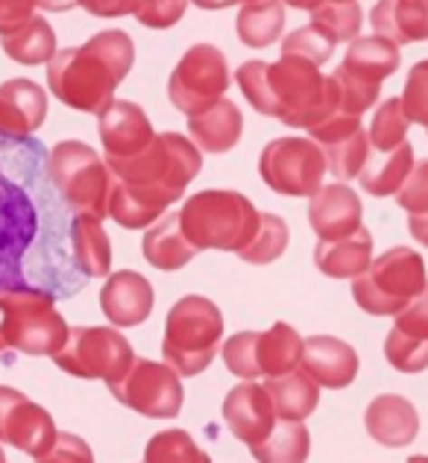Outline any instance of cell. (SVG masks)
Segmentation results:
<instances>
[{
  "label": "cell",
  "instance_id": "obj_1",
  "mask_svg": "<svg viewBox=\"0 0 428 463\" xmlns=\"http://www.w3.org/2000/svg\"><path fill=\"white\" fill-rule=\"evenodd\" d=\"M73 212L39 138L0 141V290L33 288L73 299L89 285L71 241Z\"/></svg>",
  "mask_w": 428,
  "mask_h": 463
},
{
  "label": "cell",
  "instance_id": "obj_2",
  "mask_svg": "<svg viewBox=\"0 0 428 463\" xmlns=\"http://www.w3.org/2000/svg\"><path fill=\"white\" fill-rule=\"evenodd\" d=\"M235 80L255 112L282 120L288 127L311 129L340 112L335 77H323L320 65L302 56L282 53L273 65L247 62L238 68Z\"/></svg>",
  "mask_w": 428,
  "mask_h": 463
},
{
  "label": "cell",
  "instance_id": "obj_3",
  "mask_svg": "<svg viewBox=\"0 0 428 463\" xmlns=\"http://www.w3.org/2000/svg\"><path fill=\"white\" fill-rule=\"evenodd\" d=\"M136 62V44L124 30H103L82 47L56 51L47 65V85L56 100L77 112H100Z\"/></svg>",
  "mask_w": 428,
  "mask_h": 463
},
{
  "label": "cell",
  "instance_id": "obj_4",
  "mask_svg": "<svg viewBox=\"0 0 428 463\" xmlns=\"http://www.w3.org/2000/svg\"><path fill=\"white\" fill-rule=\"evenodd\" d=\"M182 229L203 250L241 252L255 238L262 214L238 191H200L182 205Z\"/></svg>",
  "mask_w": 428,
  "mask_h": 463
},
{
  "label": "cell",
  "instance_id": "obj_5",
  "mask_svg": "<svg viewBox=\"0 0 428 463\" xmlns=\"http://www.w3.org/2000/svg\"><path fill=\"white\" fill-rule=\"evenodd\" d=\"M68 332L51 294L33 288L0 290V337L6 349L53 358L65 346Z\"/></svg>",
  "mask_w": 428,
  "mask_h": 463
},
{
  "label": "cell",
  "instance_id": "obj_6",
  "mask_svg": "<svg viewBox=\"0 0 428 463\" xmlns=\"http://www.w3.org/2000/svg\"><path fill=\"white\" fill-rule=\"evenodd\" d=\"M106 165L120 182L174 191L182 197V191L200 176L203 156L197 144H191L185 136L162 132V136H153V141L136 156H106Z\"/></svg>",
  "mask_w": 428,
  "mask_h": 463
},
{
  "label": "cell",
  "instance_id": "obj_7",
  "mask_svg": "<svg viewBox=\"0 0 428 463\" xmlns=\"http://www.w3.org/2000/svg\"><path fill=\"white\" fill-rule=\"evenodd\" d=\"M224 337V317L205 297L179 299L167 314L162 355L179 375H200L217 355Z\"/></svg>",
  "mask_w": 428,
  "mask_h": 463
},
{
  "label": "cell",
  "instance_id": "obj_8",
  "mask_svg": "<svg viewBox=\"0 0 428 463\" xmlns=\"http://www.w3.org/2000/svg\"><path fill=\"white\" fill-rule=\"evenodd\" d=\"M425 285L428 279L423 255L408 247H394L385 255H378L376 261H370V267L361 276H356L352 297L366 314L396 317L423 294Z\"/></svg>",
  "mask_w": 428,
  "mask_h": 463
},
{
  "label": "cell",
  "instance_id": "obj_9",
  "mask_svg": "<svg viewBox=\"0 0 428 463\" xmlns=\"http://www.w3.org/2000/svg\"><path fill=\"white\" fill-rule=\"evenodd\" d=\"M51 176L73 214L103 221L109 217L112 170L82 141H59L51 150Z\"/></svg>",
  "mask_w": 428,
  "mask_h": 463
},
{
  "label": "cell",
  "instance_id": "obj_10",
  "mask_svg": "<svg viewBox=\"0 0 428 463\" xmlns=\"http://www.w3.org/2000/svg\"><path fill=\"white\" fill-rule=\"evenodd\" d=\"M56 367L77 379H120L136 361L129 340L109 326H77L68 332L65 346L53 355Z\"/></svg>",
  "mask_w": 428,
  "mask_h": 463
},
{
  "label": "cell",
  "instance_id": "obj_11",
  "mask_svg": "<svg viewBox=\"0 0 428 463\" xmlns=\"http://www.w3.org/2000/svg\"><path fill=\"white\" fill-rule=\"evenodd\" d=\"M326 170V153L314 138H276L259 158L267 188L285 197H311L323 188Z\"/></svg>",
  "mask_w": 428,
  "mask_h": 463
},
{
  "label": "cell",
  "instance_id": "obj_12",
  "mask_svg": "<svg viewBox=\"0 0 428 463\" xmlns=\"http://www.w3.org/2000/svg\"><path fill=\"white\" fill-rule=\"evenodd\" d=\"M120 405L144 413L150 420H174L182 411V382L170 364L136 358L115 382H106Z\"/></svg>",
  "mask_w": 428,
  "mask_h": 463
},
{
  "label": "cell",
  "instance_id": "obj_13",
  "mask_svg": "<svg viewBox=\"0 0 428 463\" xmlns=\"http://www.w3.org/2000/svg\"><path fill=\"white\" fill-rule=\"evenodd\" d=\"M229 65L226 56L212 44H194L191 51L182 56V62L170 74L167 97L179 112L200 115L203 109L217 103L229 89Z\"/></svg>",
  "mask_w": 428,
  "mask_h": 463
},
{
  "label": "cell",
  "instance_id": "obj_14",
  "mask_svg": "<svg viewBox=\"0 0 428 463\" xmlns=\"http://www.w3.org/2000/svg\"><path fill=\"white\" fill-rule=\"evenodd\" d=\"M53 417L18 390L0 387V443H9L35 460H44L56 443Z\"/></svg>",
  "mask_w": 428,
  "mask_h": 463
},
{
  "label": "cell",
  "instance_id": "obj_15",
  "mask_svg": "<svg viewBox=\"0 0 428 463\" xmlns=\"http://www.w3.org/2000/svg\"><path fill=\"white\" fill-rule=\"evenodd\" d=\"M309 136L323 147L328 174H335L340 182H349L361 174L370 156V136L361 127V115L335 112L323 124L311 127Z\"/></svg>",
  "mask_w": 428,
  "mask_h": 463
},
{
  "label": "cell",
  "instance_id": "obj_16",
  "mask_svg": "<svg viewBox=\"0 0 428 463\" xmlns=\"http://www.w3.org/2000/svg\"><path fill=\"white\" fill-rule=\"evenodd\" d=\"M385 358L399 373L428 370V285L408 308L396 314L385 340Z\"/></svg>",
  "mask_w": 428,
  "mask_h": 463
},
{
  "label": "cell",
  "instance_id": "obj_17",
  "mask_svg": "<svg viewBox=\"0 0 428 463\" xmlns=\"http://www.w3.org/2000/svg\"><path fill=\"white\" fill-rule=\"evenodd\" d=\"M224 420L229 425V431L238 437L241 443L259 446L276 425V408L273 399L267 393L264 384L243 382L238 387L229 390V396L224 399Z\"/></svg>",
  "mask_w": 428,
  "mask_h": 463
},
{
  "label": "cell",
  "instance_id": "obj_18",
  "mask_svg": "<svg viewBox=\"0 0 428 463\" xmlns=\"http://www.w3.org/2000/svg\"><path fill=\"white\" fill-rule=\"evenodd\" d=\"M97 129L106 147V156H136L153 141V127L144 109L129 100H112L97 112Z\"/></svg>",
  "mask_w": 428,
  "mask_h": 463
},
{
  "label": "cell",
  "instance_id": "obj_19",
  "mask_svg": "<svg viewBox=\"0 0 428 463\" xmlns=\"http://www.w3.org/2000/svg\"><path fill=\"white\" fill-rule=\"evenodd\" d=\"M47 94L33 80H9L0 85V141L27 138L44 124Z\"/></svg>",
  "mask_w": 428,
  "mask_h": 463
},
{
  "label": "cell",
  "instance_id": "obj_20",
  "mask_svg": "<svg viewBox=\"0 0 428 463\" xmlns=\"http://www.w3.org/2000/svg\"><path fill=\"white\" fill-rule=\"evenodd\" d=\"M100 308L118 328L141 326L153 311V288L136 270H118L100 290Z\"/></svg>",
  "mask_w": 428,
  "mask_h": 463
},
{
  "label": "cell",
  "instance_id": "obj_21",
  "mask_svg": "<svg viewBox=\"0 0 428 463\" xmlns=\"http://www.w3.org/2000/svg\"><path fill=\"white\" fill-rule=\"evenodd\" d=\"M179 200V194L132 185V182H112V194H109V217L124 229H144L156 223L170 205Z\"/></svg>",
  "mask_w": 428,
  "mask_h": 463
},
{
  "label": "cell",
  "instance_id": "obj_22",
  "mask_svg": "<svg viewBox=\"0 0 428 463\" xmlns=\"http://www.w3.org/2000/svg\"><path fill=\"white\" fill-rule=\"evenodd\" d=\"M302 367L314 375L320 387H349L358 375V352L352 349L347 340L317 335L305 340L302 349Z\"/></svg>",
  "mask_w": 428,
  "mask_h": 463
},
{
  "label": "cell",
  "instance_id": "obj_23",
  "mask_svg": "<svg viewBox=\"0 0 428 463\" xmlns=\"http://www.w3.org/2000/svg\"><path fill=\"white\" fill-rule=\"evenodd\" d=\"M366 434L387 449H405L420 431V413L405 396H376L364 413Z\"/></svg>",
  "mask_w": 428,
  "mask_h": 463
},
{
  "label": "cell",
  "instance_id": "obj_24",
  "mask_svg": "<svg viewBox=\"0 0 428 463\" xmlns=\"http://www.w3.org/2000/svg\"><path fill=\"white\" fill-rule=\"evenodd\" d=\"M361 200L358 194L347 185H326L317 194H311L309 205V223L323 241L344 238L361 229Z\"/></svg>",
  "mask_w": 428,
  "mask_h": 463
},
{
  "label": "cell",
  "instance_id": "obj_25",
  "mask_svg": "<svg viewBox=\"0 0 428 463\" xmlns=\"http://www.w3.org/2000/svg\"><path fill=\"white\" fill-rule=\"evenodd\" d=\"M373 261V235L364 226L344 238H328L317 243L314 264L328 279H356Z\"/></svg>",
  "mask_w": 428,
  "mask_h": 463
},
{
  "label": "cell",
  "instance_id": "obj_26",
  "mask_svg": "<svg viewBox=\"0 0 428 463\" xmlns=\"http://www.w3.org/2000/svg\"><path fill=\"white\" fill-rule=\"evenodd\" d=\"M370 24L396 44L428 42V0H378Z\"/></svg>",
  "mask_w": 428,
  "mask_h": 463
},
{
  "label": "cell",
  "instance_id": "obj_27",
  "mask_svg": "<svg viewBox=\"0 0 428 463\" xmlns=\"http://www.w3.org/2000/svg\"><path fill=\"white\" fill-rule=\"evenodd\" d=\"M188 129H191L194 144H197L200 150L226 153L241 141V132H243L241 109L232 100H224V97H220L217 103L203 109L200 115H191Z\"/></svg>",
  "mask_w": 428,
  "mask_h": 463
},
{
  "label": "cell",
  "instance_id": "obj_28",
  "mask_svg": "<svg viewBox=\"0 0 428 463\" xmlns=\"http://www.w3.org/2000/svg\"><path fill=\"white\" fill-rule=\"evenodd\" d=\"M141 250H144V259L150 261L156 270H165V273L182 270V267L191 264L194 255L200 252L185 235V229H182L179 214H165L162 223H156L144 235Z\"/></svg>",
  "mask_w": 428,
  "mask_h": 463
},
{
  "label": "cell",
  "instance_id": "obj_29",
  "mask_svg": "<svg viewBox=\"0 0 428 463\" xmlns=\"http://www.w3.org/2000/svg\"><path fill=\"white\" fill-rule=\"evenodd\" d=\"M414 170V147L408 141H402L394 150H376L370 147V156L361 167V188L373 197H390L402 188V182L408 179Z\"/></svg>",
  "mask_w": 428,
  "mask_h": 463
},
{
  "label": "cell",
  "instance_id": "obj_30",
  "mask_svg": "<svg viewBox=\"0 0 428 463\" xmlns=\"http://www.w3.org/2000/svg\"><path fill=\"white\" fill-rule=\"evenodd\" d=\"M264 387L273 399L279 420L302 422L305 417H311L317 405H320V384L314 382V375L305 367L302 370L297 367L285 375H273V379H267Z\"/></svg>",
  "mask_w": 428,
  "mask_h": 463
},
{
  "label": "cell",
  "instance_id": "obj_31",
  "mask_svg": "<svg viewBox=\"0 0 428 463\" xmlns=\"http://www.w3.org/2000/svg\"><path fill=\"white\" fill-rule=\"evenodd\" d=\"M344 68L352 77H358L364 82L382 85L387 77H394L399 68V44L378 33L364 35V39H352L349 51L344 56Z\"/></svg>",
  "mask_w": 428,
  "mask_h": 463
},
{
  "label": "cell",
  "instance_id": "obj_32",
  "mask_svg": "<svg viewBox=\"0 0 428 463\" xmlns=\"http://www.w3.org/2000/svg\"><path fill=\"white\" fill-rule=\"evenodd\" d=\"M71 241H73V259L77 267L89 279H103L112 270V243H109L106 229L94 217L73 214L71 223Z\"/></svg>",
  "mask_w": 428,
  "mask_h": 463
},
{
  "label": "cell",
  "instance_id": "obj_33",
  "mask_svg": "<svg viewBox=\"0 0 428 463\" xmlns=\"http://www.w3.org/2000/svg\"><path fill=\"white\" fill-rule=\"evenodd\" d=\"M0 44H4V53L12 62L44 65V62H51L56 53V33L44 18L33 15L30 21H24L21 27L0 35Z\"/></svg>",
  "mask_w": 428,
  "mask_h": 463
},
{
  "label": "cell",
  "instance_id": "obj_34",
  "mask_svg": "<svg viewBox=\"0 0 428 463\" xmlns=\"http://www.w3.org/2000/svg\"><path fill=\"white\" fill-rule=\"evenodd\" d=\"M302 337L288 323H276L271 332H259V364L264 379L285 375L302 364Z\"/></svg>",
  "mask_w": 428,
  "mask_h": 463
},
{
  "label": "cell",
  "instance_id": "obj_35",
  "mask_svg": "<svg viewBox=\"0 0 428 463\" xmlns=\"http://www.w3.org/2000/svg\"><path fill=\"white\" fill-rule=\"evenodd\" d=\"M311 437L309 429L297 420H279L273 431L259 446H250L255 460L262 463H300L309 458Z\"/></svg>",
  "mask_w": 428,
  "mask_h": 463
},
{
  "label": "cell",
  "instance_id": "obj_36",
  "mask_svg": "<svg viewBox=\"0 0 428 463\" xmlns=\"http://www.w3.org/2000/svg\"><path fill=\"white\" fill-rule=\"evenodd\" d=\"M285 30V4L264 0V4H243L238 12V39L247 47H271Z\"/></svg>",
  "mask_w": 428,
  "mask_h": 463
},
{
  "label": "cell",
  "instance_id": "obj_37",
  "mask_svg": "<svg viewBox=\"0 0 428 463\" xmlns=\"http://www.w3.org/2000/svg\"><path fill=\"white\" fill-rule=\"evenodd\" d=\"M311 24L335 44L352 42L361 33V6L356 0H326V4L311 9Z\"/></svg>",
  "mask_w": 428,
  "mask_h": 463
},
{
  "label": "cell",
  "instance_id": "obj_38",
  "mask_svg": "<svg viewBox=\"0 0 428 463\" xmlns=\"http://www.w3.org/2000/svg\"><path fill=\"white\" fill-rule=\"evenodd\" d=\"M288 250V223L279 214H262L255 238L238 255L247 264H271Z\"/></svg>",
  "mask_w": 428,
  "mask_h": 463
},
{
  "label": "cell",
  "instance_id": "obj_39",
  "mask_svg": "<svg viewBox=\"0 0 428 463\" xmlns=\"http://www.w3.org/2000/svg\"><path fill=\"white\" fill-rule=\"evenodd\" d=\"M411 118L402 109V97H390L376 109L370 124V147L376 150H394L408 136Z\"/></svg>",
  "mask_w": 428,
  "mask_h": 463
},
{
  "label": "cell",
  "instance_id": "obj_40",
  "mask_svg": "<svg viewBox=\"0 0 428 463\" xmlns=\"http://www.w3.org/2000/svg\"><path fill=\"white\" fill-rule=\"evenodd\" d=\"M147 463H209V455L200 452L194 440L185 431H165L156 434L150 443H147L144 452Z\"/></svg>",
  "mask_w": 428,
  "mask_h": 463
},
{
  "label": "cell",
  "instance_id": "obj_41",
  "mask_svg": "<svg viewBox=\"0 0 428 463\" xmlns=\"http://www.w3.org/2000/svg\"><path fill=\"white\" fill-rule=\"evenodd\" d=\"M224 364L238 379H264L259 364V332H241L224 346Z\"/></svg>",
  "mask_w": 428,
  "mask_h": 463
},
{
  "label": "cell",
  "instance_id": "obj_42",
  "mask_svg": "<svg viewBox=\"0 0 428 463\" xmlns=\"http://www.w3.org/2000/svg\"><path fill=\"white\" fill-rule=\"evenodd\" d=\"M332 77L338 82L340 112H347V115H364L366 109H373L378 94H382V85H373V82H364L358 77H352L344 65H340Z\"/></svg>",
  "mask_w": 428,
  "mask_h": 463
},
{
  "label": "cell",
  "instance_id": "obj_43",
  "mask_svg": "<svg viewBox=\"0 0 428 463\" xmlns=\"http://www.w3.org/2000/svg\"><path fill=\"white\" fill-rule=\"evenodd\" d=\"M332 51H335V42L328 39L323 30H317L314 24L293 30L282 42V53L302 56V59H309V62H314V65L328 62V59H332Z\"/></svg>",
  "mask_w": 428,
  "mask_h": 463
},
{
  "label": "cell",
  "instance_id": "obj_44",
  "mask_svg": "<svg viewBox=\"0 0 428 463\" xmlns=\"http://www.w3.org/2000/svg\"><path fill=\"white\" fill-rule=\"evenodd\" d=\"M402 109L411 118V124L428 127V59L411 68L405 91H402Z\"/></svg>",
  "mask_w": 428,
  "mask_h": 463
},
{
  "label": "cell",
  "instance_id": "obj_45",
  "mask_svg": "<svg viewBox=\"0 0 428 463\" xmlns=\"http://www.w3.org/2000/svg\"><path fill=\"white\" fill-rule=\"evenodd\" d=\"M185 9H188V0H141L136 9V18L138 24H144V27H150V30H167L182 21Z\"/></svg>",
  "mask_w": 428,
  "mask_h": 463
},
{
  "label": "cell",
  "instance_id": "obj_46",
  "mask_svg": "<svg viewBox=\"0 0 428 463\" xmlns=\"http://www.w3.org/2000/svg\"><path fill=\"white\" fill-rule=\"evenodd\" d=\"M396 203L408 214L428 212V158L414 167L408 174V179L402 182V188L396 191Z\"/></svg>",
  "mask_w": 428,
  "mask_h": 463
},
{
  "label": "cell",
  "instance_id": "obj_47",
  "mask_svg": "<svg viewBox=\"0 0 428 463\" xmlns=\"http://www.w3.org/2000/svg\"><path fill=\"white\" fill-rule=\"evenodd\" d=\"M39 0H0V35L33 18Z\"/></svg>",
  "mask_w": 428,
  "mask_h": 463
},
{
  "label": "cell",
  "instance_id": "obj_48",
  "mask_svg": "<svg viewBox=\"0 0 428 463\" xmlns=\"http://www.w3.org/2000/svg\"><path fill=\"white\" fill-rule=\"evenodd\" d=\"M141 0H80V6L85 12H91L97 18H124L136 15Z\"/></svg>",
  "mask_w": 428,
  "mask_h": 463
},
{
  "label": "cell",
  "instance_id": "obj_49",
  "mask_svg": "<svg viewBox=\"0 0 428 463\" xmlns=\"http://www.w3.org/2000/svg\"><path fill=\"white\" fill-rule=\"evenodd\" d=\"M91 458L94 455L89 452V446H85L82 440L68 437V434H59L53 449H51V455H47L44 460H91Z\"/></svg>",
  "mask_w": 428,
  "mask_h": 463
},
{
  "label": "cell",
  "instance_id": "obj_50",
  "mask_svg": "<svg viewBox=\"0 0 428 463\" xmlns=\"http://www.w3.org/2000/svg\"><path fill=\"white\" fill-rule=\"evenodd\" d=\"M408 229H411L414 241H420L423 247H428V212H423V214H411V217H408Z\"/></svg>",
  "mask_w": 428,
  "mask_h": 463
},
{
  "label": "cell",
  "instance_id": "obj_51",
  "mask_svg": "<svg viewBox=\"0 0 428 463\" xmlns=\"http://www.w3.org/2000/svg\"><path fill=\"white\" fill-rule=\"evenodd\" d=\"M77 4H80V0H39V6L44 12H68V9L77 6Z\"/></svg>",
  "mask_w": 428,
  "mask_h": 463
},
{
  "label": "cell",
  "instance_id": "obj_52",
  "mask_svg": "<svg viewBox=\"0 0 428 463\" xmlns=\"http://www.w3.org/2000/svg\"><path fill=\"white\" fill-rule=\"evenodd\" d=\"M285 6H293V9H305V12H311L317 9L320 4H326V0H282Z\"/></svg>",
  "mask_w": 428,
  "mask_h": 463
},
{
  "label": "cell",
  "instance_id": "obj_53",
  "mask_svg": "<svg viewBox=\"0 0 428 463\" xmlns=\"http://www.w3.org/2000/svg\"><path fill=\"white\" fill-rule=\"evenodd\" d=\"M200 9H226V6H235V0H194Z\"/></svg>",
  "mask_w": 428,
  "mask_h": 463
},
{
  "label": "cell",
  "instance_id": "obj_54",
  "mask_svg": "<svg viewBox=\"0 0 428 463\" xmlns=\"http://www.w3.org/2000/svg\"><path fill=\"white\" fill-rule=\"evenodd\" d=\"M6 349V344H4V337H0V352H4Z\"/></svg>",
  "mask_w": 428,
  "mask_h": 463
},
{
  "label": "cell",
  "instance_id": "obj_55",
  "mask_svg": "<svg viewBox=\"0 0 428 463\" xmlns=\"http://www.w3.org/2000/svg\"><path fill=\"white\" fill-rule=\"evenodd\" d=\"M0 460H4V452H0Z\"/></svg>",
  "mask_w": 428,
  "mask_h": 463
}]
</instances>
